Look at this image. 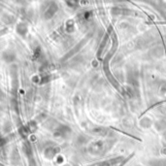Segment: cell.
<instances>
[{
  "instance_id": "cell-1",
  "label": "cell",
  "mask_w": 166,
  "mask_h": 166,
  "mask_svg": "<svg viewBox=\"0 0 166 166\" xmlns=\"http://www.w3.org/2000/svg\"><path fill=\"white\" fill-rule=\"evenodd\" d=\"M57 4L52 2L50 4V5L47 7V9H46V11H45V14H44V17L45 18H47V20H49V18H53L54 15L55 13H57Z\"/></svg>"
},
{
  "instance_id": "cell-2",
  "label": "cell",
  "mask_w": 166,
  "mask_h": 166,
  "mask_svg": "<svg viewBox=\"0 0 166 166\" xmlns=\"http://www.w3.org/2000/svg\"><path fill=\"white\" fill-rule=\"evenodd\" d=\"M17 32L21 36H24L27 33V25L25 24H20L17 26Z\"/></svg>"
},
{
  "instance_id": "cell-3",
  "label": "cell",
  "mask_w": 166,
  "mask_h": 166,
  "mask_svg": "<svg viewBox=\"0 0 166 166\" xmlns=\"http://www.w3.org/2000/svg\"><path fill=\"white\" fill-rule=\"evenodd\" d=\"M3 58L5 59V61L7 62H11L13 61L14 59L16 58V55L15 54H13L12 52H5L3 54Z\"/></svg>"
},
{
  "instance_id": "cell-4",
  "label": "cell",
  "mask_w": 166,
  "mask_h": 166,
  "mask_svg": "<svg viewBox=\"0 0 166 166\" xmlns=\"http://www.w3.org/2000/svg\"><path fill=\"white\" fill-rule=\"evenodd\" d=\"M54 155H55V153L53 148H49V149L45 151V155L47 156L48 158H52L53 156H54Z\"/></svg>"
},
{
  "instance_id": "cell-5",
  "label": "cell",
  "mask_w": 166,
  "mask_h": 166,
  "mask_svg": "<svg viewBox=\"0 0 166 166\" xmlns=\"http://www.w3.org/2000/svg\"><path fill=\"white\" fill-rule=\"evenodd\" d=\"M66 3L69 7H76L78 5V0H66Z\"/></svg>"
}]
</instances>
